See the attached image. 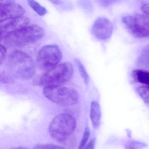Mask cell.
Returning <instances> with one entry per match:
<instances>
[{
	"instance_id": "1",
	"label": "cell",
	"mask_w": 149,
	"mask_h": 149,
	"mask_svg": "<svg viewBox=\"0 0 149 149\" xmlns=\"http://www.w3.org/2000/svg\"><path fill=\"white\" fill-rule=\"evenodd\" d=\"M44 35V31L42 27L33 24L1 36V40L4 45L11 47H21L40 40Z\"/></svg>"
},
{
	"instance_id": "2",
	"label": "cell",
	"mask_w": 149,
	"mask_h": 149,
	"mask_svg": "<svg viewBox=\"0 0 149 149\" xmlns=\"http://www.w3.org/2000/svg\"><path fill=\"white\" fill-rule=\"evenodd\" d=\"M73 74V68L71 63L65 62L49 69L37 79L34 83L45 87L59 86L68 81L72 77Z\"/></svg>"
},
{
	"instance_id": "3",
	"label": "cell",
	"mask_w": 149,
	"mask_h": 149,
	"mask_svg": "<svg viewBox=\"0 0 149 149\" xmlns=\"http://www.w3.org/2000/svg\"><path fill=\"white\" fill-rule=\"evenodd\" d=\"M76 127V121L70 114L60 113L52 121L49 127L50 135L56 141L64 143L72 136Z\"/></svg>"
},
{
	"instance_id": "4",
	"label": "cell",
	"mask_w": 149,
	"mask_h": 149,
	"mask_svg": "<svg viewBox=\"0 0 149 149\" xmlns=\"http://www.w3.org/2000/svg\"><path fill=\"white\" fill-rule=\"evenodd\" d=\"M8 61V67L15 77L28 79L34 75V64L26 53L21 51L14 52L10 55Z\"/></svg>"
},
{
	"instance_id": "5",
	"label": "cell",
	"mask_w": 149,
	"mask_h": 149,
	"mask_svg": "<svg viewBox=\"0 0 149 149\" xmlns=\"http://www.w3.org/2000/svg\"><path fill=\"white\" fill-rule=\"evenodd\" d=\"M43 93L49 100L64 107L75 105L79 100L78 92L73 88L66 87H46L43 90Z\"/></svg>"
},
{
	"instance_id": "6",
	"label": "cell",
	"mask_w": 149,
	"mask_h": 149,
	"mask_svg": "<svg viewBox=\"0 0 149 149\" xmlns=\"http://www.w3.org/2000/svg\"><path fill=\"white\" fill-rule=\"evenodd\" d=\"M122 22L129 32L135 37L149 38V17L144 14L127 15Z\"/></svg>"
},
{
	"instance_id": "7",
	"label": "cell",
	"mask_w": 149,
	"mask_h": 149,
	"mask_svg": "<svg viewBox=\"0 0 149 149\" xmlns=\"http://www.w3.org/2000/svg\"><path fill=\"white\" fill-rule=\"evenodd\" d=\"M62 58V52L57 45H48L39 50L37 55L36 61L41 68L50 69L58 65Z\"/></svg>"
},
{
	"instance_id": "8",
	"label": "cell",
	"mask_w": 149,
	"mask_h": 149,
	"mask_svg": "<svg viewBox=\"0 0 149 149\" xmlns=\"http://www.w3.org/2000/svg\"><path fill=\"white\" fill-rule=\"evenodd\" d=\"M94 36L99 40L109 39L113 35V25L112 22L105 17H99L94 23L92 29Z\"/></svg>"
},
{
	"instance_id": "9",
	"label": "cell",
	"mask_w": 149,
	"mask_h": 149,
	"mask_svg": "<svg viewBox=\"0 0 149 149\" xmlns=\"http://www.w3.org/2000/svg\"><path fill=\"white\" fill-rule=\"evenodd\" d=\"M30 20L23 16L11 18L0 22L1 36L19 30L29 26Z\"/></svg>"
},
{
	"instance_id": "10",
	"label": "cell",
	"mask_w": 149,
	"mask_h": 149,
	"mask_svg": "<svg viewBox=\"0 0 149 149\" xmlns=\"http://www.w3.org/2000/svg\"><path fill=\"white\" fill-rule=\"evenodd\" d=\"M25 12V9L17 3L0 6V22L23 16Z\"/></svg>"
},
{
	"instance_id": "11",
	"label": "cell",
	"mask_w": 149,
	"mask_h": 149,
	"mask_svg": "<svg viewBox=\"0 0 149 149\" xmlns=\"http://www.w3.org/2000/svg\"><path fill=\"white\" fill-rule=\"evenodd\" d=\"M101 112L100 105L98 102L93 101L91 104L90 119L94 128H99L100 126Z\"/></svg>"
},
{
	"instance_id": "12",
	"label": "cell",
	"mask_w": 149,
	"mask_h": 149,
	"mask_svg": "<svg viewBox=\"0 0 149 149\" xmlns=\"http://www.w3.org/2000/svg\"><path fill=\"white\" fill-rule=\"evenodd\" d=\"M131 76L134 81L149 86V71L143 70H136L132 71Z\"/></svg>"
},
{
	"instance_id": "13",
	"label": "cell",
	"mask_w": 149,
	"mask_h": 149,
	"mask_svg": "<svg viewBox=\"0 0 149 149\" xmlns=\"http://www.w3.org/2000/svg\"><path fill=\"white\" fill-rule=\"evenodd\" d=\"M137 63L141 67L149 69V44L142 51L138 57Z\"/></svg>"
},
{
	"instance_id": "14",
	"label": "cell",
	"mask_w": 149,
	"mask_h": 149,
	"mask_svg": "<svg viewBox=\"0 0 149 149\" xmlns=\"http://www.w3.org/2000/svg\"><path fill=\"white\" fill-rule=\"evenodd\" d=\"M31 8L38 15L43 16L47 13V10L44 7L40 5L35 0H27Z\"/></svg>"
},
{
	"instance_id": "15",
	"label": "cell",
	"mask_w": 149,
	"mask_h": 149,
	"mask_svg": "<svg viewBox=\"0 0 149 149\" xmlns=\"http://www.w3.org/2000/svg\"><path fill=\"white\" fill-rule=\"evenodd\" d=\"M137 92L145 103L149 104V86L142 85L137 88Z\"/></svg>"
},
{
	"instance_id": "16",
	"label": "cell",
	"mask_w": 149,
	"mask_h": 149,
	"mask_svg": "<svg viewBox=\"0 0 149 149\" xmlns=\"http://www.w3.org/2000/svg\"><path fill=\"white\" fill-rule=\"evenodd\" d=\"M147 147L146 143L136 141H129L125 144L126 149H143Z\"/></svg>"
},
{
	"instance_id": "17",
	"label": "cell",
	"mask_w": 149,
	"mask_h": 149,
	"mask_svg": "<svg viewBox=\"0 0 149 149\" xmlns=\"http://www.w3.org/2000/svg\"><path fill=\"white\" fill-rule=\"evenodd\" d=\"M75 61H76V64L78 67L80 73L81 77L83 78L84 82L85 83L86 85H87L89 83L90 79H89V75L87 72L85 68L82 63L79 60L77 59H76Z\"/></svg>"
},
{
	"instance_id": "18",
	"label": "cell",
	"mask_w": 149,
	"mask_h": 149,
	"mask_svg": "<svg viewBox=\"0 0 149 149\" xmlns=\"http://www.w3.org/2000/svg\"><path fill=\"white\" fill-rule=\"evenodd\" d=\"M90 135V129L88 127H86L85 131H84V134L83 137L81 139V141L80 142L79 145L78 149H83L84 147L86 145L89 139Z\"/></svg>"
},
{
	"instance_id": "19",
	"label": "cell",
	"mask_w": 149,
	"mask_h": 149,
	"mask_svg": "<svg viewBox=\"0 0 149 149\" xmlns=\"http://www.w3.org/2000/svg\"><path fill=\"white\" fill-rule=\"evenodd\" d=\"M34 149H66L58 145L53 144H38L34 147Z\"/></svg>"
},
{
	"instance_id": "20",
	"label": "cell",
	"mask_w": 149,
	"mask_h": 149,
	"mask_svg": "<svg viewBox=\"0 0 149 149\" xmlns=\"http://www.w3.org/2000/svg\"><path fill=\"white\" fill-rule=\"evenodd\" d=\"M96 1L101 6L107 7L114 4L120 0H96Z\"/></svg>"
},
{
	"instance_id": "21",
	"label": "cell",
	"mask_w": 149,
	"mask_h": 149,
	"mask_svg": "<svg viewBox=\"0 0 149 149\" xmlns=\"http://www.w3.org/2000/svg\"><path fill=\"white\" fill-rule=\"evenodd\" d=\"M6 54H7V49L6 47L4 45L1 44V54H0V63L1 64H2L6 58Z\"/></svg>"
},
{
	"instance_id": "22",
	"label": "cell",
	"mask_w": 149,
	"mask_h": 149,
	"mask_svg": "<svg viewBox=\"0 0 149 149\" xmlns=\"http://www.w3.org/2000/svg\"><path fill=\"white\" fill-rule=\"evenodd\" d=\"M141 9L144 15L149 17V3H147L143 4Z\"/></svg>"
},
{
	"instance_id": "23",
	"label": "cell",
	"mask_w": 149,
	"mask_h": 149,
	"mask_svg": "<svg viewBox=\"0 0 149 149\" xmlns=\"http://www.w3.org/2000/svg\"><path fill=\"white\" fill-rule=\"evenodd\" d=\"M95 139L92 138L83 149H94L95 147Z\"/></svg>"
},
{
	"instance_id": "24",
	"label": "cell",
	"mask_w": 149,
	"mask_h": 149,
	"mask_svg": "<svg viewBox=\"0 0 149 149\" xmlns=\"http://www.w3.org/2000/svg\"><path fill=\"white\" fill-rule=\"evenodd\" d=\"M16 0H0V6L8 5L15 3Z\"/></svg>"
},
{
	"instance_id": "25",
	"label": "cell",
	"mask_w": 149,
	"mask_h": 149,
	"mask_svg": "<svg viewBox=\"0 0 149 149\" xmlns=\"http://www.w3.org/2000/svg\"><path fill=\"white\" fill-rule=\"evenodd\" d=\"M48 1H50L52 3L56 4H59L60 3V0H48Z\"/></svg>"
},
{
	"instance_id": "26",
	"label": "cell",
	"mask_w": 149,
	"mask_h": 149,
	"mask_svg": "<svg viewBox=\"0 0 149 149\" xmlns=\"http://www.w3.org/2000/svg\"><path fill=\"white\" fill-rule=\"evenodd\" d=\"M12 149H27L25 148H23V147H17V148H14Z\"/></svg>"
}]
</instances>
